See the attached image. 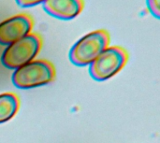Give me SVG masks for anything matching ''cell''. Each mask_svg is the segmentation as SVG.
Listing matches in <instances>:
<instances>
[{
  "label": "cell",
  "mask_w": 160,
  "mask_h": 143,
  "mask_svg": "<svg viewBox=\"0 0 160 143\" xmlns=\"http://www.w3.org/2000/svg\"><path fill=\"white\" fill-rule=\"evenodd\" d=\"M55 68L50 61L35 59L15 69L12 82L20 89H31L51 83L55 79Z\"/></svg>",
  "instance_id": "1"
},
{
  "label": "cell",
  "mask_w": 160,
  "mask_h": 143,
  "mask_svg": "<svg viewBox=\"0 0 160 143\" xmlns=\"http://www.w3.org/2000/svg\"><path fill=\"white\" fill-rule=\"evenodd\" d=\"M110 34L104 29L93 31L79 39L69 52L70 62L78 67L89 66L110 45Z\"/></svg>",
  "instance_id": "2"
},
{
  "label": "cell",
  "mask_w": 160,
  "mask_h": 143,
  "mask_svg": "<svg viewBox=\"0 0 160 143\" xmlns=\"http://www.w3.org/2000/svg\"><path fill=\"white\" fill-rule=\"evenodd\" d=\"M42 43L40 35L32 32L8 45L2 54L1 62L7 68L17 69L35 60L42 48Z\"/></svg>",
  "instance_id": "3"
},
{
  "label": "cell",
  "mask_w": 160,
  "mask_h": 143,
  "mask_svg": "<svg viewBox=\"0 0 160 143\" xmlns=\"http://www.w3.org/2000/svg\"><path fill=\"white\" fill-rule=\"evenodd\" d=\"M128 60V52L119 46H109L89 66L91 77L98 81H104L119 73Z\"/></svg>",
  "instance_id": "4"
},
{
  "label": "cell",
  "mask_w": 160,
  "mask_h": 143,
  "mask_svg": "<svg viewBox=\"0 0 160 143\" xmlns=\"http://www.w3.org/2000/svg\"><path fill=\"white\" fill-rule=\"evenodd\" d=\"M34 19L26 13L11 16L0 22V45H9L32 33Z\"/></svg>",
  "instance_id": "5"
},
{
  "label": "cell",
  "mask_w": 160,
  "mask_h": 143,
  "mask_svg": "<svg viewBox=\"0 0 160 143\" xmlns=\"http://www.w3.org/2000/svg\"><path fill=\"white\" fill-rule=\"evenodd\" d=\"M44 10L51 16L59 20H72L83 9V0H45Z\"/></svg>",
  "instance_id": "6"
},
{
  "label": "cell",
  "mask_w": 160,
  "mask_h": 143,
  "mask_svg": "<svg viewBox=\"0 0 160 143\" xmlns=\"http://www.w3.org/2000/svg\"><path fill=\"white\" fill-rule=\"evenodd\" d=\"M20 109V99L14 93L0 94V124L11 120Z\"/></svg>",
  "instance_id": "7"
},
{
  "label": "cell",
  "mask_w": 160,
  "mask_h": 143,
  "mask_svg": "<svg viewBox=\"0 0 160 143\" xmlns=\"http://www.w3.org/2000/svg\"><path fill=\"white\" fill-rule=\"evenodd\" d=\"M147 7L150 11V13L156 17L157 19H159L160 16V3L159 0H146Z\"/></svg>",
  "instance_id": "8"
},
{
  "label": "cell",
  "mask_w": 160,
  "mask_h": 143,
  "mask_svg": "<svg viewBox=\"0 0 160 143\" xmlns=\"http://www.w3.org/2000/svg\"><path fill=\"white\" fill-rule=\"evenodd\" d=\"M18 6L22 7H30L34 6H38L39 4H43L45 0H15Z\"/></svg>",
  "instance_id": "9"
}]
</instances>
